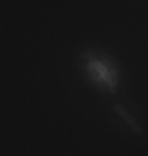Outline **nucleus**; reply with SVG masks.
I'll list each match as a JSON object with an SVG mask.
<instances>
[{"mask_svg":"<svg viewBox=\"0 0 148 156\" xmlns=\"http://www.w3.org/2000/svg\"><path fill=\"white\" fill-rule=\"evenodd\" d=\"M82 71L96 89L114 94L119 80V68L115 59L100 50H86L81 54Z\"/></svg>","mask_w":148,"mask_h":156,"instance_id":"nucleus-1","label":"nucleus"},{"mask_svg":"<svg viewBox=\"0 0 148 156\" xmlns=\"http://www.w3.org/2000/svg\"><path fill=\"white\" fill-rule=\"evenodd\" d=\"M114 110H115L116 113H118L120 116L124 119V120L126 121V123L130 126V128L134 133L139 134V135L142 133V129L140 128V126L136 123V121L134 120V118L132 117L131 115H129V113L125 110L124 108H122L121 105H116L114 107Z\"/></svg>","mask_w":148,"mask_h":156,"instance_id":"nucleus-2","label":"nucleus"}]
</instances>
